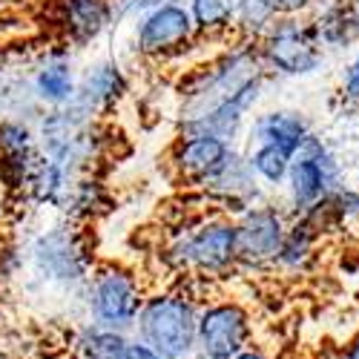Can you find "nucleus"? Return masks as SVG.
<instances>
[{"label": "nucleus", "mask_w": 359, "mask_h": 359, "mask_svg": "<svg viewBox=\"0 0 359 359\" xmlns=\"http://www.w3.org/2000/svg\"><path fill=\"white\" fill-rule=\"evenodd\" d=\"M233 359H271V353L267 351H262V348H256V345H248L238 356H233Z\"/></svg>", "instance_id": "31"}, {"label": "nucleus", "mask_w": 359, "mask_h": 359, "mask_svg": "<svg viewBox=\"0 0 359 359\" xmlns=\"http://www.w3.org/2000/svg\"><path fill=\"white\" fill-rule=\"evenodd\" d=\"M196 35L222 41L236 35V0H187Z\"/></svg>", "instance_id": "24"}, {"label": "nucleus", "mask_w": 359, "mask_h": 359, "mask_svg": "<svg viewBox=\"0 0 359 359\" xmlns=\"http://www.w3.org/2000/svg\"><path fill=\"white\" fill-rule=\"evenodd\" d=\"M147 293L149 290L133 264L118 259L98 262L81 290L86 322L109 327V331L133 334Z\"/></svg>", "instance_id": "4"}, {"label": "nucleus", "mask_w": 359, "mask_h": 359, "mask_svg": "<svg viewBox=\"0 0 359 359\" xmlns=\"http://www.w3.org/2000/svg\"><path fill=\"white\" fill-rule=\"evenodd\" d=\"M245 156H248V164H250V170L259 178L262 187H282L285 184L293 156L285 153L282 147H273V144H250V149H248Z\"/></svg>", "instance_id": "26"}, {"label": "nucleus", "mask_w": 359, "mask_h": 359, "mask_svg": "<svg viewBox=\"0 0 359 359\" xmlns=\"http://www.w3.org/2000/svg\"><path fill=\"white\" fill-rule=\"evenodd\" d=\"M316 4H319V0H276V6H279L282 15H305Z\"/></svg>", "instance_id": "30"}, {"label": "nucleus", "mask_w": 359, "mask_h": 359, "mask_svg": "<svg viewBox=\"0 0 359 359\" xmlns=\"http://www.w3.org/2000/svg\"><path fill=\"white\" fill-rule=\"evenodd\" d=\"M342 184V170L337 156L327 149V144L316 135H311L302 149L293 156L287 178H285V190H287V204L293 216H305L308 210L319 201H325L331 193H337Z\"/></svg>", "instance_id": "8"}, {"label": "nucleus", "mask_w": 359, "mask_h": 359, "mask_svg": "<svg viewBox=\"0 0 359 359\" xmlns=\"http://www.w3.org/2000/svg\"><path fill=\"white\" fill-rule=\"evenodd\" d=\"M109 204H112V198H109L107 184L98 175L83 172V175L75 178V184L69 190V198H67L61 213L67 216V222L81 224V222H93V219L104 216L109 210Z\"/></svg>", "instance_id": "23"}, {"label": "nucleus", "mask_w": 359, "mask_h": 359, "mask_svg": "<svg viewBox=\"0 0 359 359\" xmlns=\"http://www.w3.org/2000/svg\"><path fill=\"white\" fill-rule=\"evenodd\" d=\"M233 147L236 144L207 133H175L167 149V167L178 182H184V187L198 190L227 161Z\"/></svg>", "instance_id": "13"}, {"label": "nucleus", "mask_w": 359, "mask_h": 359, "mask_svg": "<svg viewBox=\"0 0 359 359\" xmlns=\"http://www.w3.org/2000/svg\"><path fill=\"white\" fill-rule=\"evenodd\" d=\"M170 271L184 279H222L238 271L236 219L222 210L198 213L172 227L161 250Z\"/></svg>", "instance_id": "1"}, {"label": "nucleus", "mask_w": 359, "mask_h": 359, "mask_svg": "<svg viewBox=\"0 0 359 359\" xmlns=\"http://www.w3.org/2000/svg\"><path fill=\"white\" fill-rule=\"evenodd\" d=\"M256 43L262 64L271 75L305 78L325 64V49L313 32V23L299 15H279Z\"/></svg>", "instance_id": "6"}, {"label": "nucleus", "mask_w": 359, "mask_h": 359, "mask_svg": "<svg viewBox=\"0 0 359 359\" xmlns=\"http://www.w3.org/2000/svg\"><path fill=\"white\" fill-rule=\"evenodd\" d=\"M75 178H78V172H72L64 164H57V161H52V158L38 153V161H35L32 175H29V184H26V196L32 198L35 204H41V207L64 210Z\"/></svg>", "instance_id": "21"}, {"label": "nucleus", "mask_w": 359, "mask_h": 359, "mask_svg": "<svg viewBox=\"0 0 359 359\" xmlns=\"http://www.w3.org/2000/svg\"><path fill=\"white\" fill-rule=\"evenodd\" d=\"M43 115L41 104L32 95V83H29L26 69H15L0 78V118H26V121H38Z\"/></svg>", "instance_id": "25"}, {"label": "nucleus", "mask_w": 359, "mask_h": 359, "mask_svg": "<svg viewBox=\"0 0 359 359\" xmlns=\"http://www.w3.org/2000/svg\"><path fill=\"white\" fill-rule=\"evenodd\" d=\"M279 15L276 0H236V38L259 41Z\"/></svg>", "instance_id": "27"}, {"label": "nucleus", "mask_w": 359, "mask_h": 359, "mask_svg": "<svg viewBox=\"0 0 359 359\" xmlns=\"http://www.w3.org/2000/svg\"><path fill=\"white\" fill-rule=\"evenodd\" d=\"M15 69H23V67H20V57H18V49L0 43V78L9 75V72H15Z\"/></svg>", "instance_id": "29"}, {"label": "nucleus", "mask_w": 359, "mask_h": 359, "mask_svg": "<svg viewBox=\"0 0 359 359\" xmlns=\"http://www.w3.org/2000/svg\"><path fill=\"white\" fill-rule=\"evenodd\" d=\"M339 93L348 104H353L359 109V52L351 57L342 69V81H339Z\"/></svg>", "instance_id": "28"}, {"label": "nucleus", "mask_w": 359, "mask_h": 359, "mask_svg": "<svg viewBox=\"0 0 359 359\" xmlns=\"http://www.w3.org/2000/svg\"><path fill=\"white\" fill-rule=\"evenodd\" d=\"M253 342V316L236 299H213L198 311L196 359H233Z\"/></svg>", "instance_id": "9"}, {"label": "nucleus", "mask_w": 359, "mask_h": 359, "mask_svg": "<svg viewBox=\"0 0 359 359\" xmlns=\"http://www.w3.org/2000/svg\"><path fill=\"white\" fill-rule=\"evenodd\" d=\"M259 75H267L262 55H259V43L236 38L233 46H227L216 57H210V61H204L182 75V81L175 86V95H178L175 127L190 124L204 112H210L216 104L238 93L248 81Z\"/></svg>", "instance_id": "2"}, {"label": "nucleus", "mask_w": 359, "mask_h": 359, "mask_svg": "<svg viewBox=\"0 0 359 359\" xmlns=\"http://www.w3.org/2000/svg\"><path fill=\"white\" fill-rule=\"evenodd\" d=\"M311 135V121L299 109H264L253 115L248 124L250 144H273L290 156H296Z\"/></svg>", "instance_id": "19"}, {"label": "nucleus", "mask_w": 359, "mask_h": 359, "mask_svg": "<svg viewBox=\"0 0 359 359\" xmlns=\"http://www.w3.org/2000/svg\"><path fill=\"white\" fill-rule=\"evenodd\" d=\"M35 161H38L35 121H26V118H0V182L9 190L26 193Z\"/></svg>", "instance_id": "17"}, {"label": "nucleus", "mask_w": 359, "mask_h": 359, "mask_svg": "<svg viewBox=\"0 0 359 359\" xmlns=\"http://www.w3.org/2000/svg\"><path fill=\"white\" fill-rule=\"evenodd\" d=\"M264 81H267V75H259V78L248 81L238 93H233L230 98L216 104L210 112H204L201 118H196V121H190V124L175 127V133H207V135H216L227 144H236L238 135L245 133L248 121L253 118L250 112L256 109V104L264 95Z\"/></svg>", "instance_id": "14"}, {"label": "nucleus", "mask_w": 359, "mask_h": 359, "mask_svg": "<svg viewBox=\"0 0 359 359\" xmlns=\"http://www.w3.org/2000/svg\"><path fill=\"white\" fill-rule=\"evenodd\" d=\"M342 359H359V331L348 339V345H345V351H342Z\"/></svg>", "instance_id": "32"}, {"label": "nucleus", "mask_w": 359, "mask_h": 359, "mask_svg": "<svg viewBox=\"0 0 359 359\" xmlns=\"http://www.w3.org/2000/svg\"><path fill=\"white\" fill-rule=\"evenodd\" d=\"M198 35L184 0H172L133 20V49L149 64H167L184 57Z\"/></svg>", "instance_id": "7"}, {"label": "nucleus", "mask_w": 359, "mask_h": 359, "mask_svg": "<svg viewBox=\"0 0 359 359\" xmlns=\"http://www.w3.org/2000/svg\"><path fill=\"white\" fill-rule=\"evenodd\" d=\"M29 267L38 282L57 287V290H83L86 279L93 276L95 250L81 224L61 222L41 230L26 250Z\"/></svg>", "instance_id": "5"}, {"label": "nucleus", "mask_w": 359, "mask_h": 359, "mask_svg": "<svg viewBox=\"0 0 359 359\" xmlns=\"http://www.w3.org/2000/svg\"><path fill=\"white\" fill-rule=\"evenodd\" d=\"M316 359H342V353H322V356H316Z\"/></svg>", "instance_id": "34"}, {"label": "nucleus", "mask_w": 359, "mask_h": 359, "mask_svg": "<svg viewBox=\"0 0 359 359\" xmlns=\"http://www.w3.org/2000/svg\"><path fill=\"white\" fill-rule=\"evenodd\" d=\"M29 83H32V95L41 104V109H61L72 104L78 89V69L72 61V49L64 43H55L49 52H43L38 61H32Z\"/></svg>", "instance_id": "16"}, {"label": "nucleus", "mask_w": 359, "mask_h": 359, "mask_svg": "<svg viewBox=\"0 0 359 359\" xmlns=\"http://www.w3.org/2000/svg\"><path fill=\"white\" fill-rule=\"evenodd\" d=\"M287 216L276 204L259 201L236 216V248H238V267L248 271H264L273 267L282 238L287 233Z\"/></svg>", "instance_id": "10"}, {"label": "nucleus", "mask_w": 359, "mask_h": 359, "mask_svg": "<svg viewBox=\"0 0 359 359\" xmlns=\"http://www.w3.org/2000/svg\"><path fill=\"white\" fill-rule=\"evenodd\" d=\"M115 23L118 0H52V29L69 49H89Z\"/></svg>", "instance_id": "11"}, {"label": "nucleus", "mask_w": 359, "mask_h": 359, "mask_svg": "<svg viewBox=\"0 0 359 359\" xmlns=\"http://www.w3.org/2000/svg\"><path fill=\"white\" fill-rule=\"evenodd\" d=\"M196 193L201 196V201L210 204L213 210H222L233 219L238 213H245L248 207L264 201L262 198V184H259V178L253 175V170L248 164V156L236 147L227 156V161L207 178Z\"/></svg>", "instance_id": "12"}, {"label": "nucleus", "mask_w": 359, "mask_h": 359, "mask_svg": "<svg viewBox=\"0 0 359 359\" xmlns=\"http://www.w3.org/2000/svg\"><path fill=\"white\" fill-rule=\"evenodd\" d=\"M319 238L322 233L308 219L293 216L276 253L273 271H279L282 276H305L319 259Z\"/></svg>", "instance_id": "20"}, {"label": "nucleus", "mask_w": 359, "mask_h": 359, "mask_svg": "<svg viewBox=\"0 0 359 359\" xmlns=\"http://www.w3.org/2000/svg\"><path fill=\"white\" fill-rule=\"evenodd\" d=\"M72 359H161L156 351H149L141 339L124 331L83 322L72 334Z\"/></svg>", "instance_id": "18"}, {"label": "nucleus", "mask_w": 359, "mask_h": 359, "mask_svg": "<svg viewBox=\"0 0 359 359\" xmlns=\"http://www.w3.org/2000/svg\"><path fill=\"white\" fill-rule=\"evenodd\" d=\"M130 93V75L127 69L115 61V57H101V61L89 64L81 75H78V89L72 104L78 109H83L86 115L104 118L121 104Z\"/></svg>", "instance_id": "15"}, {"label": "nucleus", "mask_w": 359, "mask_h": 359, "mask_svg": "<svg viewBox=\"0 0 359 359\" xmlns=\"http://www.w3.org/2000/svg\"><path fill=\"white\" fill-rule=\"evenodd\" d=\"M201 299L184 285L149 290L138 311L133 337L161 359H196Z\"/></svg>", "instance_id": "3"}, {"label": "nucleus", "mask_w": 359, "mask_h": 359, "mask_svg": "<svg viewBox=\"0 0 359 359\" xmlns=\"http://www.w3.org/2000/svg\"><path fill=\"white\" fill-rule=\"evenodd\" d=\"M345 4L351 6V12H353V18H356V23H359V0H345Z\"/></svg>", "instance_id": "33"}, {"label": "nucleus", "mask_w": 359, "mask_h": 359, "mask_svg": "<svg viewBox=\"0 0 359 359\" xmlns=\"http://www.w3.org/2000/svg\"><path fill=\"white\" fill-rule=\"evenodd\" d=\"M319 12L311 18L322 49H351L359 43V23L345 0H319Z\"/></svg>", "instance_id": "22"}, {"label": "nucleus", "mask_w": 359, "mask_h": 359, "mask_svg": "<svg viewBox=\"0 0 359 359\" xmlns=\"http://www.w3.org/2000/svg\"><path fill=\"white\" fill-rule=\"evenodd\" d=\"M184 4H187V0H184Z\"/></svg>", "instance_id": "35"}]
</instances>
